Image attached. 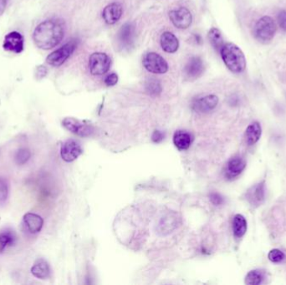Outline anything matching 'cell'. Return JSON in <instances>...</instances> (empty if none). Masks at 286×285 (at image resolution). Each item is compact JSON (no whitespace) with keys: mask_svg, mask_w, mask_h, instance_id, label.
<instances>
[{"mask_svg":"<svg viewBox=\"0 0 286 285\" xmlns=\"http://www.w3.org/2000/svg\"><path fill=\"white\" fill-rule=\"evenodd\" d=\"M204 71V64L203 61L198 56H192L190 58L185 68L184 73L189 80H195L199 78Z\"/></svg>","mask_w":286,"mask_h":285,"instance_id":"12","label":"cell"},{"mask_svg":"<svg viewBox=\"0 0 286 285\" xmlns=\"http://www.w3.org/2000/svg\"><path fill=\"white\" fill-rule=\"evenodd\" d=\"M219 103V98L215 95H208L198 98L192 103V109L199 113H207L215 109Z\"/></svg>","mask_w":286,"mask_h":285,"instance_id":"13","label":"cell"},{"mask_svg":"<svg viewBox=\"0 0 286 285\" xmlns=\"http://www.w3.org/2000/svg\"><path fill=\"white\" fill-rule=\"evenodd\" d=\"M64 24L60 19H49L40 23L33 32V40L39 49L49 51L62 42L64 36Z\"/></svg>","mask_w":286,"mask_h":285,"instance_id":"1","label":"cell"},{"mask_svg":"<svg viewBox=\"0 0 286 285\" xmlns=\"http://www.w3.org/2000/svg\"><path fill=\"white\" fill-rule=\"evenodd\" d=\"M210 201L215 206H220V205L222 204L223 199L219 193H213L210 194Z\"/></svg>","mask_w":286,"mask_h":285,"instance_id":"32","label":"cell"},{"mask_svg":"<svg viewBox=\"0 0 286 285\" xmlns=\"http://www.w3.org/2000/svg\"><path fill=\"white\" fill-rule=\"evenodd\" d=\"M161 45L165 52L173 54L178 51L179 41L175 34L171 32H164L161 36Z\"/></svg>","mask_w":286,"mask_h":285,"instance_id":"19","label":"cell"},{"mask_svg":"<svg viewBox=\"0 0 286 285\" xmlns=\"http://www.w3.org/2000/svg\"><path fill=\"white\" fill-rule=\"evenodd\" d=\"M14 237L10 232H2L0 234V253L4 251L8 246L14 243Z\"/></svg>","mask_w":286,"mask_h":285,"instance_id":"28","label":"cell"},{"mask_svg":"<svg viewBox=\"0 0 286 285\" xmlns=\"http://www.w3.org/2000/svg\"><path fill=\"white\" fill-rule=\"evenodd\" d=\"M209 42L211 43L212 46L216 50L220 51L222 50L223 46V38H222V33L220 29L217 28H212L209 32Z\"/></svg>","mask_w":286,"mask_h":285,"instance_id":"24","label":"cell"},{"mask_svg":"<svg viewBox=\"0 0 286 285\" xmlns=\"http://www.w3.org/2000/svg\"><path fill=\"white\" fill-rule=\"evenodd\" d=\"M268 257L272 263H277L282 262L286 258V255L280 249H273L269 253Z\"/></svg>","mask_w":286,"mask_h":285,"instance_id":"30","label":"cell"},{"mask_svg":"<svg viewBox=\"0 0 286 285\" xmlns=\"http://www.w3.org/2000/svg\"><path fill=\"white\" fill-rule=\"evenodd\" d=\"M111 64V58L106 53L92 54L89 59L90 72L92 76H102L108 72Z\"/></svg>","mask_w":286,"mask_h":285,"instance_id":"5","label":"cell"},{"mask_svg":"<svg viewBox=\"0 0 286 285\" xmlns=\"http://www.w3.org/2000/svg\"><path fill=\"white\" fill-rule=\"evenodd\" d=\"M178 220L179 218H178V215L176 213H168L167 215L164 216L163 218H161L158 228L159 233L162 236L171 233L173 230L177 228Z\"/></svg>","mask_w":286,"mask_h":285,"instance_id":"16","label":"cell"},{"mask_svg":"<svg viewBox=\"0 0 286 285\" xmlns=\"http://www.w3.org/2000/svg\"><path fill=\"white\" fill-rule=\"evenodd\" d=\"M264 280V272L258 269L249 272L245 277V284L248 285H258Z\"/></svg>","mask_w":286,"mask_h":285,"instance_id":"25","label":"cell"},{"mask_svg":"<svg viewBox=\"0 0 286 285\" xmlns=\"http://www.w3.org/2000/svg\"><path fill=\"white\" fill-rule=\"evenodd\" d=\"M8 196V183L4 177L0 176V203L5 202Z\"/></svg>","mask_w":286,"mask_h":285,"instance_id":"29","label":"cell"},{"mask_svg":"<svg viewBox=\"0 0 286 285\" xmlns=\"http://www.w3.org/2000/svg\"><path fill=\"white\" fill-rule=\"evenodd\" d=\"M104 82H105L106 86H114L117 84V82H118V76H117V74H116V73H111V74L106 76L105 80H104Z\"/></svg>","mask_w":286,"mask_h":285,"instance_id":"31","label":"cell"},{"mask_svg":"<svg viewBox=\"0 0 286 285\" xmlns=\"http://www.w3.org/2000/svg\"><path fill=\"white\" fill-rule=\"evenodd\" d=\"M169 18L176 28L186 29L192 25V14L184 7H180L179 9L170 11Z\"/></svg>","mask_w":286,"mask_h":285,"instance_id":"9","label":"cell"},{"mask_svg":"<svg viewBox=\"0 0 286 285\" xmlns=\"http://www.w3.org/2000/svg\"><path fill=\"white\" fill-rule=\"evenodd\" d=\"M276 32V25L272 18L264 16L258 20L254 26V36L258 41L267 44L272 40Z\"/></svg>","mask_w":286,"mask_h":285,"instance_id":"3","label":"cell"},{"mask_svg":"<svg viewBox=\"0 0 286 285\" xmlns=\"http://www.w3.org/2000/svg\"><path fill=\"white\" fill-rule=\"evenodd\" d=\"M246 162L240 157H235L228 161L226 166L225 174L228 178H233L239 176L245 170Z\"/></svg>","mask_w":286,"mask_h":285,"instance_id":"17","label":"cell"},{"mask_svg":"<svg viewBox=\"0 0 286 285\" xmlns=\"http://www.w3.org/2000/svg\"><path fill=\"white\" fill-rule=\"evenodd\" d=\"M246 199L252 207H259L265 199V185L264 182H258L250 187L246 193Z\"/></svg>","mask_w":286,"mask_h":285,"instance_id":"11","label":"cell"},{"mask_svg":"<svg viewBox=\"0 0 286 285\" xmlns=\"http://www.w3.org/2000/svg\"><path fill=\"white\" fill-rule=\"evenodd\" d=\"M77 39H72L65 45L50 53L46 58V62L51 66L59 67L70 58L77 47Z\"/></svg>","mask_w":286,"mask_h":285,"instance_id":"4","label":"cell"},{"mask_svg":"<svg viewBox=\"0 0 286 285\" xmlns=\"http://www.w3.org/2000/svg\"><path fill=\"white\" fill-rule=\"evenodd\" d=\"M136 36V28L133 24L127 23L121 28L118 33V41L123 47H131Z\"/></svg>","mask_w":286,"mask_h":285,"instance_id":"15","label":"cell"},{"mask_svg":"<svg viewBox=\"0 0 286 285\" xmlns=\"http://www.w3.org/2000/svg\"><path fill=\"white\" fill-rule=\"evenodd\" d=\"M143 65L146 70L153 74H165L168 70V64L163 57L154 52L145 55Z\"/></svg>","mask_w":286,"mask_h":285,"instance_id":"6","label":"cell"},{"mask_svg":"<svg viewBox=\"0 0 286 285\" xmlns=\"http://www.w3.org/2000/svg\"><path fill=\"white\" fill-rule=\"evenodd\" d=\"M233 234L236 238H240L247 231V222L244 216L237 214L234 216L233 221Z\"/></svg>","mask_w":286,"mask_h":285,"instance_id":"23","label":"cell"},{"mask_svg":"<svg viewBox=\"0 0 286 285\" xmlns=\"http://www.w3.org/2000/svg\"><path fill=\"white\" fill-rule=\"evenodd\" d=\"M62 125L69 132L80 137H90L93 132V128L84 121L74 117H65L62 120Z\"/></svg>","mask_w":286,"mask_h":285,"instance_id":"8","label":"cell"},{"mask_svg":"<svg viewBox=\"0 0 286 285\" xmlns=\"http://www.w3.org/2000/svg\"><path fill=\"white\" fill-rule=\"evenodd\" d=\"M31 273L37 279L45 280L50 276V265L44 258H38L31 268Z\"/></svg>","mask_w":286,"mask_h":285,"instance_id":"21","label":"cell"},{"mask_svg":"<svg viewBox=\"0 0 286 285\" xmlns=\"http://www.w3.org/2000/svg\"><path fill=\"white\" fill-rule=\"evenodd\" d=\"M3 50L14 54L22 53L25 49V39L18 31H12L6 34L3 39Z\"/></svg>","mask_w":286,"mask_h":285,"instance_id":"7","label":"cell"},{"mask_svg":"<svg viewBox=\"0 0 286 285\" xmlns=\"http://www.w3.org/2000/svg\"><path fill=\"white\" fill-rule=\"evenodd\" d=\"M31 157V152L28 148H20L14 156V161L18 165H24L28 162Z\"/></svg>","mask_w":286,"mask_h":285,"instance_id":"27","label":"cell"},{"mask_svg":"<svg viewBox=\"0 0 286 285\" xmlns=\"http://www.w3.org/2000/svg\"><path fill=\"white\" fill-rule=\"evenodd\" d=\"M25 226L29 232L33 234L40 232L44 225V220L40 216L35 213H27L23 218Z\"/></svg>","mask_w":286,"mask_h":285,"instance_id":"18","label":"cell"},{"mask_svg":"<svg viewBox=\"0 0 286 285\" xmlns=\"http://www.w3.org/2000/svg\"><path fill=\"white\" fill-rule=\"evenodd\" d=\"M146 90L152 96H158L162 91V87L159 81L155 79H151L146 83Z\"/></svg>","mask_w":286,"mask_h":285,"instance_id":"26","label":"cell"},{"mask_svg":"<svg viewBox=\"0 0 286 285\" xmlns=\"http://www.w3.org/2000/svg\"><path fill=\"white\" fill-rule=\"evenodd\" d=\"M47 68L44 65H39V67L37 68L36 70H35V76L38 80H41L47 76Z\"/></svg>","mask_w":286,"mask_h":285,"instance_id":"33","label":"cell"},{"mask_svg":"<svg viewBox=\"0 0 286 285\" xmlns=\"http://www.w3.org/2000/svg\"><path fill=\"white\" fill-rule=\"evenodd\" d=\"M164 137H165V135H164L163 132L158 130V131L153 132L152 140H153V142L160 143L163 141Z\"/></svg>","mask_w":286,"mask_h":285,"instance_id":"34","label":"cell"},{"mask_svg":"<svg viewBox=\"0 0 286 285\" xmlns=\"http://www.w3.org/2000/svg\"><path fill=\"white\" fill-rule=\"evenodd\" d=\"M82 152L83 150L80 143L72 139L65 141L61 147V157L66 162H74Z\"/></svg>","mask_w":286,"mask_h":285,"instance_id":"10","label":"cell"},{"mask_svg":"<svg viewBox=\"0 0 286 285\" xmlns=\"http://www.w3.org/2000/svg\"><path fill=\"white\" fill-rule=\"evenodd\" d=\"M261 134L262 129L260 124L257 121L250 124V126H248L246 132H245V137H246L248 145H254L255 143L258 142V140L261 137Z\"/></svg>","mask_w":286,"mask_h":285,"instance_id":"22","label":"cell"},{"mask_svg":"<svg viewBox=\"0 0 286 285\" xmlns=\"http://www.w3.org/2000/svg\"><path fill=\"white\" fill-rule=\"evenodd\" d=\"M279 26L283 30L286 31V11H281L278 15Z\"/></svg>","mask_w":286,"mask_h":285,"instance_id":"35","label":"cell"},{"mask_svg":"<svg viewBox=\"0 0 286 285\" xmlns=\"http://www.w3.org/2000/svg\"><path fill=\"white\" fill-rule=\"evenodd\" d=\"M9 0H0V16L3 15V13L5 12L6 8L8 6V3Z\"/></svg>","mask_w":286,"mask_h":285,"instance_id":"36","label":"cell"},{"mask_svg":"<svg viewBox=\"0 0 286 285\" xmlns=\"http://www.w3.org/2000/svg\"><path fill=\"white\" fill-rule=\"evenodd\" d=\"M222 60L228 70L233 73H241L246 68V59L240 48L233 43H227L220 51Z\"/></svg>","mask_w":286,"mask_h":285,"instance_id":"2","label":"cell"},{"mask_svg":"<svg viewBox=\"0 0 286 285\" xmlns=\"http://www.w3.org/2000/svg\"><path fill=\"white\" fill-rule=\"evenodd\" d=\"M192 141L193 138L192 135L186 131H178L173 136V143L180 151L188 150L192 144Z\"/></svg>","mask_w":286,"mask_h":285,"instance_id":"20","label":"cell"},{"mask_svg":"<svg viewBox=\"0 0 286 285\" xmlns=\"http://www.w3.org/2000/svg\"><path fill=\"white\" fill-rule=\"evenodd\" d=\"M123 14V8L119 3H110L104 9L102 17L107 25L112 26L119 21Z\"/></svg>","mask_w":286,"mask_h":285,"instance_id":"14","label":"cell"}]
</instances>
